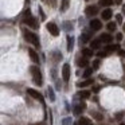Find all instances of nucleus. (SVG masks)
Segmentation results:
<instances>
[{"label": "nucleus", "instance_id": "0eeeda50", "mask_svg": "<svg viewBox=\"0 0 125 125\" xmlns=\"http://www.w3.org/2000/svg\"><path fill=\"white\" fill-rule=\"evenodd\" d=\"M27 93H28V95H31L32 98H35V100H39L42 104L44 102V101H43V97H42V94H39L36 90H34V89H27Z\"/></svg>", "mask_w": 125, "mask_h": 125}, {"label": "nucleus", "instance_id": "b1692460", "mask_svg": "<svg viewBox=\"0 0 125 125\" xmlns=\"http://www.w3.org/2000/svg\"><path fill=\"white\" fill-rule=\"evenodd\" d=\"M63 28H65L66 31H70V30H73V24H71L70 22H65L63 23Z\"/></svg>", "mask_w": 125, "mask_h": 125}, {"label": "nucleus", "instance_id": "c9c22d12", "mask_svg": "<svg viewBox=\"0 0 125 125\" xmlns=\"http://www.w3.org/2000/svg\"><path fill=\"white\" fill-rule=\"evenodd\" d=\"M120 55H122V57H125V51H122V50H120Z\"/></svg>", "mask_w": 125, "mask_h": 125}, {"label": "nucleus", "instance_id": "4468645a", "mask_svg": "<svg viewBox=\"0 0 125 125\" xmlns=\"http://www.w3.org/2000/svg\"><path fill=\"white\" fill-rule=\"evenodd\" d=\"M101 43H102V42H101L100 39H93L92 43H90V46H92L93 50H97V49H100V47H101Z\"/></svg>", "mask_w": 125, "mask_h": 125}, {"label": "nucleus", "instance_id": "dca6fc26", "mask_svg": "<svg viewBox=\"0 0 125 125\" xmlns=\"http://www.w3.org/2000/svg\"><path fill=\"white\" fill-rule=\"evenodd\" d=\"M69 6H70V1H69V0H62V4H61V11H62V12L67 11Z\"/></svg>", "mask_w": 125, "mask_h": 125}, {"label": "nucleus", "instance_id": "7c9ffc66", "mask_svg": "<svg viewBox=\"0 0 125 125\" xmlns=\"http://www.w3.org/2000/svg\"><path fill=\"white\" fill-rule=\"evenodd\" d=\"M116 20H117V23H122V16L121 15H116Z\"/></svg>", "mask_w": 125, "mask_h": 125}, {"label": "nucleus", "instance_id": "9b49d317", "mask_svg": "<svg viewBox=\"0 0 125 125\" xmlns=\"http://www.w3.org/2000/svg\"><path fill=\"white\" fill-rule=\"evenodd\" d=\"M28 54H30V57H31V61H32V62H35V63H39V55L36 54V52L34 51L32 49H28Z\"/></svg>", "mask_w": 125, "mask_h": 125}, {"label": "nucleus", "instance_id": "ea45409f", "mask_svg": "<svg viewBox=\"0 0 125 125\" xmlns=\"http://www.w3.org/2000/svg\"><path fill=\"white\" fill-rule=\"evenodd\" d=\"M121 125H125V124H121Z\"/></svg>", "mask_w": 125, "mask_h": 125}, {"label": "nucleus", "instance_id": "f8f14e48", "mask_svg": "<svg viewBox=\"0 0 125 125\" xmlns=\"http://www.w3.org/2000/svg\"><path fill=\"white\" fill-rule=\"evenodd\" d=\"M101 16H102L104 20H109L112 18V10L110 8H106L102 11V14H101Z\"/></svg>", "mask_w": 125, "mask_h": 125}, {"label": "nucleus", "instance_id": "6e6552de", "mask_svg": "<svg viewBox=\"0 0 125 125\" xmlns=\"http://www.w3.org/2000/svg\"><path fill=\"white\" fill-rule=\"evenodd\" d=\"M101 27H102V23H101V20H98V19H93L92 22H90V28H92L93 31H98V30H101Z\"/></svg>", "mask_w": 125, "mask_h": 125}, {"label": "nucleus", "instance_id": "39448f33", "mask_svg": "<svg viewBox=\"0 0 125 125\" xmlns=\"http://www.w3.org/2000/svg\"><path fill=\"white\" fill-rule=\"evenodd\" d=\"M62 78L65 82H67L70 79V65L69 63H65L62 67Z\"/></svg>", "mask_w": 125, "mask_h": 125}, {"label": "nucleus", "instance_id": "c85d7f7f", "mask_svg": "<svg viewBox=\"0 0 125 125\" xmlns=\"http://www.w3.org/2000/svg\"><path fill=\"white\" fill-rule=\"evenodd\" d=\"M108 30L109 31H114V30H116V23H113V22L109 23V24H108Z\"/></svg>", "mask_w": 125, "mask_h": 125}, {"label": "nucleus", "instance_id": "4c0bfd02", "mask_svg": "<svg viewBox=\"0 0 125 125\" xmlns=\"http://www.w3.org/2000/svg\"><path fill=\"white\" fill-rule=\"evenodd\" d=\"M122 12H124V14H125V6L122 7Z\"/></svg>", "mask_w": 125, "mask_h": 125}, {"label": "nucleus", "instance_id": "a19ab883", "mask_svg": "<svg viewBox=\"0 0 125 125\" xmlns=\"http://www.w3.org/2000/svg\"><path fill=\"white\" fill-rule=\"evenodd\" d=\"M74 125H77V124H74Z\"/></svg>", "mask_w": 125, "mask_h": 125}, {"label": "nucleus", "instance_id": "a211bd4d", "mask_svg": "<svg viewBox=\"0 0 125 125\" xmlns=\"http://www.w3.org/2000/svg\"><path fill=\"white\" fill-rule=\"evenodd\" d=\"M74 46V38L73 36H67V51H71Z\"/></svg>", "mask_w": 125, "mask_h": 125}, {"label": "nucleus", "instance_id": "473e14b6", "mask_svg": "<svg viewBox=\"0 0 125 125\" xmlns=\"http://www.w3.org/2000/svg\"><path fill=\"white\" fill-rule=\"evenodd\" d=\"M116 38H117V41H122V34L118 32V34L116 35Z\"/></svg>", "mask_w": 125, "mask_h": 125}, {"label": "nucleus", "instance_id": "423d86ee", "mask_svg": "<svg viewBox=\"0 0 125 125\" xmlns=\"http://www.w3.org/2000/svg\"><path fill=\"white\" fill-rule=\"evenodd\" d=\"M85 14H86L87 16H94V15L98 14V7L97 6H89V7H86Z\"/></svg>", "mask_w": 125, "mask_h": 125}, {"label": "nucleus", "instance_id": "cd10ccee", "mask_svg": "<svg viewBox=\"0 0 125 125\" xmlns=\"http://www.w3.org/2000/svg\"><path fill=\"white\" fill-rule=\"evenodd\" d=\"M93 117H94L95 120H98V121H101V120L104 118V116H102V114H100L98 112H94V113H93Z\"/></svg>", "mask_w": 125, "mask_h": 125}, {"label": "nucleus", "instance_id": "7ed1b4c3", "mask_svg": "<svg viewBox=\"0 0 125 125\" xmlns=\"http://www.w3.org/2000/svg\"><path fill=\"white\" fill-rule=\"evenodd\" d=\"M24 39L27 42H30V43H32L35 47H39V38H38V35H35L34 32H31V31H28V30H24Z\"/></svg>", "mask_w": 125, "mask_h": 125}, {"label": "nucleus", "instance_id": "f3484780", "mask_svg": "<svg viewBox=\"0 0 125 125\" xmlns=\"http://www.w3.org/2000/svg\"><path fill=\"white\" fill-rule=\"evenodd\" d=\"M106 52H112V51H117V50H120V46L118 44H109V46H106Z\"/></svg>", "mask_w": 125, "mask_h": 125}, {"label": "nucleus", "instance_id": "58836bf2", "mask_svg": "<svg viewBox=\"0 0 125 125\" xmlns=\"http://www.w3.org/2000/svg\"><path fill=\"white\" fill-rule=\"evenodd\" d=\"M122 30H124V32H125V23H124V26H122Z\"/></svg>", "mask_w": 125, "mask_h": 125}, {"label": "nucleus", "instance_id": "ddd939ff", "mask_svg": "<svg viewBox=\"0 0 125 125\" xmlns=\"http://www.w3.org/2000/svg\"><path fill=\"white\" fill-rule=\"evenodd\" d=\"M77 65L79 66V67H86L87 65H89V61H87L86 57L83 58H78V61H77Z\"/></svg>", "mask_w": 125, "mask_h": 125}, {"label": "nucleus", "instance_id": "2eb2a0df", "mask_svg": "<svg viewBox=\"0 0 125 125\" xmlns=\"http://www.w3.org/2000/svg\"><path fill=\"white\" fill-rule=\"evenodd\" d=\"M78 97H79V98H83V100H86V98L90 97V92H89V90H81V92L78 93Z\"/></svg>", "mask_w": 125, "mask_h": 125}, {"label": "nucleus", "instance_id": "79ce46f5", "mask_svg": "<svg viewBox=\"0 0 125 125\" xmlns=\"http://www.w3.org/2000/svg\"><path fill=\"white\" fill-rule=\"evenodd\" d=\"M90 125H93V124H90Z\"/></svg>", "mask_w": 125, "mask_h": 125}, {"label": "nucleus", "instance_id": "5701e85b", "mask_svg": "<svg viewBox=\"0 0 125 125\" xmlns=\"http://www.w3.org/2000/svg\"><path fill=\"white\" fill-rule=\"evenodd\" d=\"M47 94H49V97H50V100H51V101H55V94H54V92H52L51 87L47 89Z\"/></svg>", "mask_w": 125, "mask_h": 125}, {"label": "nucleus", "instance_id": "c756f323", "mask_svg": "<svg viewBox=\"0 0 125 125\" xmlns=\"http://www.w3.org/2000/svg\"><path fill=\"white\" fill-rule=\"evenodd\" d=\"M39 14H41V19H42V20H44V19H46V15H44L43 10H42L41 7H39Z\"/></svg>", "mask_w": 125, "mask_h": 125}, {"label": "nucleus", "instance_id": "9d476101", "mask_svg": "<svg viewBox=\"0 0 125 125\" xmlns=\"http://www.w3.org/2000/svg\"><path fill=\"white\" fill-rule=\"evenodd\" d=\"M98 39H100L102 43H110L113 38H112V35H109V34H102V35H100Z\"/></svg>", "mask_w": 125, "mask_h": 125}, {"label": "nucleus", "instance_id": "a878e982", "mask_svg": "<svg viewBox=\"0 0 125 125\" xmlns=\"http://www.w3.org/2000/svg\"><path fill=\"white\" fill-rule=\"evenodd\" d=\"M100 63H101L100 59H95L94 62H93V67H92V69H93V70H97V69L100 67Z\"/></svg>", "mask_w": 125, "mask_h": 125}, {"label": "nucleus", "instance_id": "aec40b11", "mask_svg": "<svg viewBox=\"0 0 125 125\" xmlns=\"http://www.w3.org/2000/svg\"><path fill=\"white\" fill-rule=\"evenodd\" d=\"M82 54H83V57H86V58L93 57V50H90V49H83V50H82Z\"/></svg>", "mask_w": 125, "mask_h": 125}, {"label": "nucleus", "instance_id": "bb28decb", "mask_svg": "<svg viewBox=\"0 0 125 125\" xmlns=\"http://www.w3.org/2000/svg\"><path fill=\"white\" fill-rule=\"evenodd\" d=\"M93 73V69H86V71L83 73V78H89Z\"/></svg>", "mask_w": 125, "mask_h": 125}, {"label": "nucleus", "instance_id": "f03ea898", "mask_svg": "<svg viewBox=\"0 0 125 125\" xmlns=\"http://www.w3.org/2000/svg\"><path fill=\"white\" fill-rule=\"evenodd\" d=\"M30 70H31V75H32V78H34V83L41 86L42 85V74H41L39 67L38 66H31Z\"/></svg>", "mask_w": 125, "mask_h": 125}, {"label": "nucleus", "instance_id": "4be33fe9", "mask_svg": "<svg viewBox=\"0 0 125 125\" xmlns=\"http://www.w3.org/2000/svg\"><path fill=\"white\" fill-rule=\"evenodd\" d=\"M89 39H90V35H89V34H82V35H81V42H82V43H86V42H89Z\"/></svg>", "mask_w": 125, "mask_h": 125}, {"label": "nucleus", "instance_id": "1a4fd4ad", "mask_svg": "<svg viewBox=\"0 0 125 125\" xmlns=\"http://www.w3.org/2000/svg\"><path fill=\"white\" fill-rule=\"evenodd\" d=\"M85 109H86V104H78V105H75L74 106V109H73V113L75 114V116H78V114H81L82 112L85 110Z\"/></svg>", "mask_w": 125, "mask_h": 125}, {"label": "nucleus", "instance_id": "f257e3e1", "mask_svg": "<svg viewBox=\"0 0 125 125\" xmlns=\"http://www.w3.org/2000/svg\"><path fill=\"white\" fill-rule=\"evenodd\" d=\"M23 22H24L28 27H31V28H38L39 27L38 20H36L34 16H31V11H30V10H27V11L24 12V19H23Z\"/></svg>", "mask_w": 125, "mask_h": 125}, {"label": "nucleus", "instance_id": "393cba45", "mask_svg": "<svg viewBox=\"0 0 125 125\" xmlns=\"http://www.w3.org/2000/svg\"><path fill=\"white\" fill-rule=\"evenodd\" d=\"M92 82H93L92 79H86V81H83V82H79L78 86H79V87H85V86H87V85H90Z\"/></svg>", "mask_w": 125, "mask_h": 125}, {"label": "nucleus", "instance_id": "f704fd0d", "mask_svg": "<svg viewBox=\"0 0 125 125\" xmlns=\"http://www.w3.org/2000/svg\"><path fill=\"white\" fill-rule=\"evenodd\" d=\"M122 114H124V113H122V112H120V113H118V114H117V118H118V120H120V118H121V117H122Z\"/></svg>", "mask_w": 125, "mask_h": 125}, {"label": "nucleus", "instance_id": "2f4dec72", "mask_svg": "<svg viewBox=\"0 0 125 125\" xmlns=\"http://www.w3.org/2000/svg\"><path fill=\"white\" fill-rule=\"evenodd\" d=\"M106 55H108V52H106V51H100V52H98V57H100V58L106 57Z\"/></svg>", "mask_w": 125, "mask_h": 125}, {"label": "nucleus", "instance_id": "72a5a7b5", "mask_svg": "<svg viewBox=\"0 0 125 125\" xmlns=\"http://www.w3.org/2000/svg\"><path fill=\"white\" fill-rule=\"evenodd\" d=\"M69 122H70V118H65V120H63V125H67Z\"/></svg>", "mask_w": 125, "mask_h": 125}, {"label": "nucleus", "instance_id": "412c9836", "mask_svg": "<svg viewBox=\"0 0 125 125\" xmlns=\"http://www.w3.org/2000/svg\"><path fill=\"white\" fill-rule=\"evenodd\" d=\"M79 125H90L92 122H90L89 118H86V117H82V118H79Z\"/></svg>", "mask_w": 125, "mask_h": 125}, {"label": "nucleus", "instance_id": "6ab92c4d", "mask_svg": "<svg viewBox=\"0 0 125 125\" xmlns=\"http://www.w3.org/2000/svg\"><path fill=\"white\" fill-rule=\"evenodd\" d=\"M113 3H114L113 0H100V6L102 7H110Z\"/></svg>", "mask_w": 125, "mask_h": 125}, {"label": "nucleus", "instance_id": "20e7f679", "mask_svg": "<svg viewBox=\"0 0 125 125\" xmlns=\"http://www.w3.org/2000/svg\"><path fill=\"white\" fill-rule=\"evenodd\" d=\"M46 27H47V31H49L52 36H58V35H59V28H58V26L55 24V23H47Z\"/></svg>", "mask_w": 125, "mask_h": 125}, {"label": "nucleus", "instance_id": "e433bc0d", "mask_svg": "<svg viewBox=\"0 0 125 125\" xmlns=\"http://www.w3.org/2000/svg\"><path fill=\"white\" fill-rule=\"evenodd\" d=\"M113 1H114L116 4H121V0H113Z\"/></svg>", "mask_w": 125, "mask_h": 125}]
</instances>
